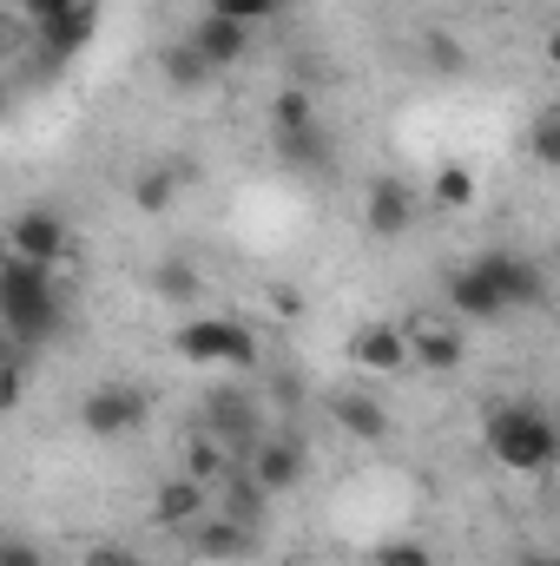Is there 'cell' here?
<instances>
[{"instance_id":"6da1fadb","label":"cell","mask_w":560,"mask_h":566,"mask_svg":"<svg viewBox=\"0 0 560 566\" xmlns=\"http://www.w3.org/2000/svg\"><path fill=\"white\" fill-rule=\"evenodd\" d=\"M66 283L60 271H40V264H20L0 251V329L13 349H40L66 329Z\"/></svg>"},{"instance_id":"7a4b0ae2","label":"cell","mask_w":560,"mask_h":566,"mask_svg":"<svg viewBox=\"0 0 560 566\" xmlns=\"http://www.w3.org/2000/svg\"><path fill=\"white\" fill-rule=\"evenodd\" d=\"M481 441H488V454L508 474H548L560 454V428L541 402H501V409H488Z\"/></svg>"},{"instance_id":"3957f363","label":"cell","mask_w":560,"mask_h":566,"mask_svg":"<svg viewBox=\"0 0 560 566\" xmlns=\"http://www.w3.org/2000/svg\"><path fill=\"white\" fill-rule=\"evenodd\" d=\"M66 244H73V231H66V218L53 205H20L0 224V251L20 258V264H40V271H60L66 264Z\"/></svg>"},{"instance_id":"277c9868","label":"cell","mask_w":560,"mask_h":566,"mask_svg":"<svg viewBox=\"0 0 560 566\" xmlns=\"http://www.w3.org/2000/svg\"><path fill=\"white\" fill-rule=\"evenodd\" d=\"M172 349H178L185 363L258 369V343H251V329H245V323H231V316H185V323H178V336H172Z\"/></svg>"},{"instance_id":"5b68a950","label":"cell","mask_w":560,"mask_h":566,"mask_svg":"<svg viewBox=\"0 0 560 566\" xmlns=\"http://www.w3.org/2000/svg\"><path fill=\"white\" fill-rule=\"evenodd\" d=\"M145 416H152V402H145L139 382H100V389H86V402H80V428H86L93 441L139 434Z\"/></svg>"},{"instance_id":"8992f818","label":"cell","mask_w":560,"mask_h":566,"mask_svg":"<svg viewBox=\"0 0 560 566\" xmlns=\"http://www.w3.org/2000/svg\"><path fill=\"white\" fill-rule=\"evenodd\" d=\"M475 271L495 283L501 310H541L548 303V264H535L528 251H481Z\"/></svg>"},{"instance_id":"52a82bcc","label":"cell","mask_w":560,"mask_h":566,"mask_svg":"<svg viewBox=\"0 0 560 566\" xmlns=\"http://www.w3.org/2000/svg\"><path fill=\"white\" fill-rule=\"evenodd\" d=\"M238 468H245L265 494H290V488L310 474V448H303L297 434H271V428H265V434L238 454Z\"/></svg>"},{"instance_id":"ba28073f","label":"cell","mask_w":560,"mask_h":566,"mask_svg":"<svg viewBox=\"0 0 560 566\" xmlns=\"http://www.w3.org/2000/svg\"><path fill=\"white\" fill-rule=\"evenodd\" d=\"M416 185L409 178H396V171H383V178H370V198H363V231L376 238V244H396V238H409L416 231Z\"/></svg>"},{"instance_id":"9c48e42d","label":"cell","mask_w":560,"mask_h":566,"mask_svg":"<svg viewBox=\"0 0 560 566\" xmlns=\"http://www.w3.org/2000/svg\"><path fill=\"white\" fill-rule=\"evenodd\" d=\"M185 534V547H191V560H205V566H238V560H251V547H258V534L251 527H238L231 514H218V507H205L191 527H178Z\"/></svg>"},{"instance_id":"30bf717a","label":"cell","mask_w":560,"mask_h":566,"mask_svg":"<svg viewBox=\"0 0 560 566\" xmlns=\"http://www.w3.org/2000/svg\"><path fill=\"white\" fill-rule=\"evenodd\" d=\"M93 33H100V0H66L60 7V20H46L33 40H40V66H66V60H80L86 46H93Z\"/></svg>"},{"instance_id":"8fae6325","label":"cell","mask_w":560,"mask_h":566,"mask_svg":"<svg viewBox=\"0 0 560 566\" xmlns=\"http://www.w3.org/2000/svg\"><path fill=\"white\" fill-rule=\"evenodd\" d=\"M205 434H211V441H225L231 454H245V448L265 434L258 402H251L245 389H211V396H205Z\"/></svg>"},{"instance_id":"7c38bea8","label":"cell","mask_w":560,"mask_h":566,"mask_svg":"<svg viewBox=\"0 0 560 566\" xmlns=\"http://www.w3.org/2000/svg\"><path fill=\"white\" fill-rule=\"evenodd\" d=\"M350 369H363V376H376V382L403 376V369H409L403 323H363V329L350 336Z\"/></svg>"},{"instance_id":"4fadbf2b","label":"cell","mask_w":560,"mask_h":566,"mask_svg":"<svg viewBox=\"0 0 560 566\" xmlns=\"http://www.w3.org/2000/svg\"><path fill=\"white\" fill-rule=\"evenodd\" d=\"M403 343H409V363L435 369V376L462 369V356H468V343H462V329L448 316H409L403 323Z\"/></svg>"},{"instance_id":"5bb4252c","label":"cell","mask_w":560,"mask_h":566,"mask_svg":"<svg viewBox=\"0 0 560 566\" xmlns=\"http://www.w3.org/2000/svg\"><path fill=\"white\" fill-rule=\"evenodd\" d=\"M185 46H191L211 73H231V66L251 53V27H245V20H225V13H205V20H191Z\"/></svg>"},{"instance_id":"9a60e30c","label":"cell","mask_w":560,"mask_h":566,"mask_svg":"<svg viewBox=\"0 0 560 566\" xmlns=\"http://www.w3.org/2000/svg\"><path fill=\"white\" fill-rule=\"evenodd\" d=\"M448 310H455L462 323H501V316H508V310H501V296H495V283L481 277L475 264L448 271Z\"/></svg>"},{"instance_id":"2e32d148","label":"cell","mask_w":560,"mask_h":566,"mask_svg":"<svg viewBox=\"0 0 560 566\" xmlns=\"http://www.w3.org/2000/svg\"><path fill=\"white\" fill-rule=\"evenodd\" d=\"M205 507H211V488H198L191 474H172V481L152 494V521H158V527H172V534H178V527H191Z\"/></svg>"},{"instance_id":"e0dca14e","label":"cell","mask_w":560,"mask_h":566,"mask_svg":"<svg viewBox=\"0 0 560 566\" xmlns=\"http://www.w3.org/2000/svg\"><path fill=\"white\" fill-rule=\"evenodd\" d=\"M330 416H336V428H343L350 441H390V409H383L370 389H343V396L330 402Z\"/></svg>"},{"instance_id":"ac0fdd59","label":"cell","mask_w":560,"mask_h":566,"mask_svg":"<svg viewBox=\"0 0 560 566\" xmlns=\"http://www.w3.org/2000/svg\"><path fill=\"white\" fill-rule=\"evenodd\" d=\"M278 158L297 178H323L330 171V133L323 126H290V133H278Z\"/></svg>"},{"instance_id":"d6986e66","label":"cell","mask_w":560,"mask_h":566,"mask_svg":"<svg viewBox=\"0 0 560 566\" xmlns=\"http://www.w3.org/2000/svg\"><path fill=\"white\" fill-rule=\"evenodd\" d=\"M211 501H218V514H231V521H238V527H251V534L265 527V507H271V494H265L245 468H238L225 488H211Z\"/></svg>"},{"instance_id":"ffe728a7","label":"cell","mask_w":560,"mask_h":566,"mask_svg":"<svg viewBox=\"0 0 560 566\" xmlns=\"http://www.w3.org/2000/svg\"><path fill=\"white\" fill-rule=\"evenodd\" d=\"M178 474H191L198 488H225L231 474H238V454L225 448V441H211V434H198L191 448H185V468Z\"/></svg>"},{"instance_id":"44dd1931","label":"cell","mask_w":560,"mask_h":566,"mask_svg":"<svg viewBox=\"0 0 560 566\" xmlns=\"http://www.w3.org/2000/svg\"><path fill=\"white\" fill-rule=\"evenodd\" d=\"M178 185H185V171L178 165H152L133 178V205H139L145 218H165L172 211V198H178Z\"/></svg>"},{"instance_id":"7402d4cb","label":"cell","mask_w":560,"mask_h":566,"mask_svg":"<svg viewBox=\"0 0 560 566\" xmlns=\"http://www.w3.org/2000/svg\"><path fill=\"white\" fill-rule=\"evenodd\" d=\"M152 290H158L165 303H191V296L205 290V277H198V264H191V258H165V264L152 271Z\"/></svg>"},{"instance_id":"603a6c76","label":"cell","mask_w":560,"mask_h":566,"mask_svg":"<svg viewBox=\"0 0 560 566\" xmlns=\"http://www.w3.org/2000/svg\"><path fill=\"white\" fill-rule=\"evenodd\" d=\"M422 60H428L435 80H462V73H468V46L448 40V33H428V40H422Z\"/></svg>"},{"instance_id":"cb8c5ba5","label":"cell","mask_w":560,"mask_h":566,"mask_svg":"<svg viewBox=\"0 0 560 566\" xmlns=\"http://www.w3.org/2000/svg\"><path fill=\"white\" fill-rule=\"evenodd\" d=\"M428 191H435V205L462 211V205H475V171H468V165H435Z\"/></svg>"},{"instance_id":"d4e9b609","label":"cell","mask_w":560,"mask_h":566,"mask_svg":"<svg viewBox=\"0 0 560 566\" xmlns=\"http://www.w3.org/2000/svg\"><path fill=\"white\" fill-rule=\"evenodd\" d=\"M158 66H165V80H172V86H211V80H218V73H211L185 40H178V46H165V60H158Z\"/></svg>"},{"instance_id":"484cf974","label":"cell","mask_w":560,"mask_h":566,"mask_svg":"<svg viewBox=\"0 0 560 566\" xmlns=\"http://www.w3.org/2000/svg\"><path fill=\"white\" fill-rule=\"evenodd\" d=\"M290 126H317V99L303 86H283L271 99V133H290Z\"/></svg>"},{"instance_id":"4316f807","label":"cell","mask_w":560,"mask_h":566,"mask_svg":"<svg viewBox=\"0 0 560 566\" xmlns=\"http://www.w3.org/2000/svg\"><path fill=\"white\" fill-rule=\"evenodd\" d=\"M528 145H535V158H541L548 171L560 165V113H554V106H541V113H535V126H528Z\"/></svg>"},{"instance_id":"83f0119b","label":"cell","mask_w":560,"mask_h":566,"mask_svg":"<svg viewBox=\"0 0 560 566\" xmlns=\"http://www.w3.org/2000/svg\"><path fill=\"white\" fill-rule=\"evenodd\" d=\"M290 0H211V13H225V20H245V27H265V20H278Z\"/></svg>"},{"instance_id":"f1b7e54d","label":"cell","mask_w":560,"mask_h":566,"mask_svg":"<svg viewBox=\"0 0 560 566\" xmlns=\"http://www.w3.org/2000/svg\"><path fill=\"white\" fill-rule=\"evenodd\" d=\"M376 566H435V554L422 541H383L376 547Z\"/></svg>"},{"instance_id":"f546056e","label":"cell","mask_w":560,"mask_h":566,"mask_svg":"<svg viewBox=\"0 0 560 566\" xmlns=\"http://www.w3.org/2000/svg\"><path fill=\"white\" fill-rule=\"evenodd\" d=\"M20 396H27V356H7L0 363V409H20Z\"/></svg>"},{"instance_id":"4dcf8cb0","label":"cell","mask_w":560,"mask_h":566,"mask_svg":"<svg viewBox=\"0 0 560 566\" xmlns=\"http://www.w3.org/2000/svg\"><path fill=\"white\" fill-rule=\"evenodd\" d=\"M0 566H46V547H33L20 534H0Z\"/></svg>"},{"instance_id":"1f68e13d","label":"cell","mask_w":560,"mask_h":566,"mask_svg":"<svg viewBox=\"0 0 560 566\" xmlns=\"http://www.w3.org/2000/svg\"><path fill=\"white\" fill-rule=\"evenodd\" d=\"M80 566H145L139 554H133V547H120V541H93V547H86V560Z\"/></svg>"},{"instance_id":"d6a6232c","label":"cell","mask_w":560,"mask_h":566,"mask_svg":"<svg viewBox=\"0 0 560 566\" xmlns=\"http://www.w3.org/2000/svg\"><path fill=\"white\" fill-rule=\"evenodd\" d=\"M60 7H66V0H20V13L33 20V33H40L46 20H60Z\"/></svg>"},{"instance_id":"836d02e7","label":"cell","mask_w":560,"mask_h":566,"mask_svg":"<svg viewBox=\"0 0 560 566\" xmlns=\"http://www.w3.org/2000/svg\"><path fill=\"white\" fill-rule=\"evenodd\" d=\"M7 46H13V20L0 13V53H7Z\"/></svg>"},{"instance_id":"e575fe53","label":"cell","mask_w":560,"mask_h":566,"mask_svg":"<svg viewBox=\"0 0 560 566\" xmlns=\"http://www.w3.org/2000/svg\"><path fill=\"white\" fill-rule=\"evenodd\" d=\"M7 356H20V349H13V343H7V329H0V363H7Z\"/></svg>"},{"instance_id":"d590c367","label":"cell","mask_w":560,"mask_h":566,"mask_svg":"<svg viewBox=\"0 0 560 566\" xmlns=\"http://www.w3.org/2000/svg\"><path fill=\"white\" fill-rule=\"evenodd\" d=\"M521 566H554V560H548V554H528V560H521Z\"/></svg>"},{"instance_id":"8d00e7d4","label":"cell","mask_w":560,"mask_h":566,"mask_svg":"<svg viewBox=\"0 0 560 566\" xmlns=\"http://www.w3.org/2000/svg\"><path fill=\"white\" fill-rule=\"evenodd\" d=\"M0 113H7V86H0Z\"/></svg>"}]
</instances>
